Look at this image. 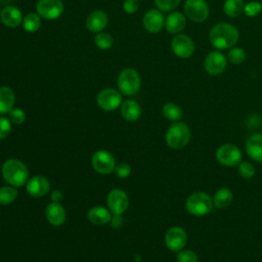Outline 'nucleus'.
Segmentation results:
<instances>
[{
    "label": "nucleus",
    "mask_w": 262,
    "mask_h": 262,
    "mask_svg": "<svg viewBox=\"0 0 262 262\" xmlns=\"http://www.w3.org/2000/svg\"><path fill=\"white\" fill-rule=\"evenodd\" d=\"M238 30L231 24L219 23L215 25L209 35L211 44L217 49H230L238 41Z\"/></svg>",
    "instance_id": "1"
},
{
    "label": "nucleus",
    "mask_w": 262,
    "mask_h": 262,
    "mask_svg": "<svg viewBox=\"0 0 262 262\" xmlns=\"http://www.w3.org/2000/svg\"><path fill=\"white\" fill-rule=\"evenodd\" d=\"M1 173L4 180L15 187L26 184L29 178L28 168L23 162L16 159L5 161L2 165Z\"/></svg>",
    "instance_id": "2"
},
{
    "label": "nucleus",
    "mask_w": 262,
    "mask_h": 262,
    "mask_svg": "<svg viewBox=\"0 0 262 262\" xmlns=\"http://www.w3.org/2000/svg\"><path fill=\"white\" fill-rule=\"evenodd\" d=\"M213 206L212 198L204 191L192 192L185 202L187 212L196 217L208 215L213 210Z\"/></svg>",
    "instance_id": "3"
},
{
    "label": "nucleus",
    "mask_w": 262,
    "mask_h": 262,
    "mask_svg": "<svg viewBox=\"0 0 262 262\" xmlns=\"http://www.w3.org/2000/svg\"><path fill=\"white\" fill-rule=\"evenodd\" d=\"M166 143L173 149L187 145L190 140V130L183 122H174L166 132Z\"/></svg>",
    "instance_id": "4"
},
{
    "label": "nucleus",
    "mask_w": 262,
    "mask_h": 262,
    "mask_svg": "<svg viewBox=\"0 0 262 262\" xmlns=\"http://www.w3.org/2000/svg\"><path fill=\"white\" fill-rule=\"evenodd\" d=\"M119 90L128 96L134 95L138 92L141 85V79L139 74L133 69L123 70L117 80Z\"/></svg>",
    "instance_id": "5"
},
{
    "label": "nucleus",
    "mask_w": 262,
    "mask_h": 262,
    "mask_svg": "<svg viewBox=\"0 0 262 262\" xmlns=\"http://www.w3.org/2000/svg\"><path fill=\"white\" fill-rule=\"evenodd\" d=\"M241 149L232 143H224L220 145L216 150V159L218 163L226 167L236 166L242 162Z\"/></svg>",
    "instance_id": "6"
},
{
    "label": "nucleus",
    "mask_w": 262,
    "mask_h": 262,
    "mask_svg": "<svg viewBox=\"0 0 262 262\" xmlns=\"http://www.w3.org/2000/svg\"><path fill=\"white\" fill-rule=\"evenodd\" d=\"M185 15L194 23H202L209 16V6L205 0H186L184 3Z\"/></svg>",
    "instance_id": "7"
},
{
    "label": "nucleus",
    "mask_w": 262,
    "mask_h": 262,
    "mask_svg": "<svg viewBox=\"0 0 262 262\" xmlns=\"http://www.w3.org/2000/svg\"><path fill=\"white\" fill-rule=\"evenodd\" d=\"M165 245L172 252H179L184 249L187 243V234L185 230L179 226L169 228L165 234Z\"/></svg>",
    "instance_id": "8"
},
{
    "label": "nucleus",
    "mask_w": 262,
    "mask_h": 262,
    "mask_svg": "<svg viewBox=\"0 0 262 262\" xmlns=\"http://www.w3.org/2000/svg\"><path fill=\"white\" fill-rule=\"evenodd\" d=\"M37 13L45 19H56L63 11V4L60 0H39L36 5Z\"/></svg>",
    "instance_id": "9"
},
{
    "label": "nucleus",
    "mask_w": 262,
    "mask_h": 262,
    "mask_svg": "<svg viewBox=\"0 0 262 262\" xmlns=\"http://www.w3.org/2000/svg\"><path fill=\"white\" fill-rule=\"evenodd\" d=\"M171 48L176 56L180 58H188L193 54L195 46L190 37L184 34H179L172 39Z\"/></svg>",
    "instance_id": "10"
},
{
    "label": "nucleus",
    "mask_w": 262,
    "mask_h": 262,
    "mask_svg": "<svg viewBox=\"0 0 262 262\" xmlns=\"http://www.w3.org/2000/svg\"><path fill=\"white\" fill-rule=\"evenodd\" d=\"M91 163L94 170L100 174H110L112 171L115 170L116 167L115 158L112 154L104 149H100L94 152Z\"/></svg>",
    "instance_id": "11"
},
{
    "label": "nucleus",
    "mask_w": 262,
    "mask_h": 262,
    "mask_svg": "<svg viewBox=\"0 0 262 262\" xmlns=\"http://www.w3.org/2000/svg\"><path fill=\"white\" fill-rule=\"evenodd\" d=\"M227 66V58L219 51L210 52L204 61V67L207 73L211 76H218L224 72Z\"/></svg>",
    "instance_id": "12"
},
{
    "label": "nucleus",
    "mask_w": 262,
    "mask_h": 262,
    "mask_svg": "<svg viewBox=\"0 0 262 262\" xmlns=\"http://www.w3.org/2000/svg\"><path fill=\"white\" fill-rule=\"evenodd\" d=\"M122 103V95L113 88H105L97 95V104L104 111H114Z\"/></svg>",
    "instance_id": "13"
},
{
    "label": "nucleus",
    "mask_w": 262,
    "mask_h": 262,
    "mask_svg": "<svg viewBox=\"0 0 262 262\" xmlns=\"http://www.w3.org/2000/svg\"><path fill=\"white\" fill-rule=\"evenodd\" d=\"M106 203L108 206V209L115 214V215H121L124 213L129 205L128 195L126 192L122 189H113L108 192L106 198Z\"/></svg>",
    "instance_id": "14"
},
{
    "label": "nucleus",
    "mask_w": 262,
    "mask_h": 262,
    "mask_svg": "<svg viewBox=\"0 0 262 262\" xmlns=\"http://www.w3.org/2000/svg\"><path fill=\"white\" fill-rule=\"evenodd\" d=\"M142 24L144 29L152 34L159 33L165 26V19L162 12L158 9H149L145 12Z\"/></svg>",
    "instance_id": "15"
},
{
    "label": "nucleus",
    "mask_w": 262,
    "mask_h": 262,
    "mask_svg": "<svg viewBox=\"0 0 262 262\" xmlns=\"http://www.w3.org/2000/svg\"><path fill=\"white\" fill-rule=\"evenodd\" d=\"M26 189L29 194L35 198H41L44 196L50 189V183L49 181L41 176H33L31 177L27 183H26Z\"/></svg>",
    "instance_id": "16"
},
{
    "label": "nucleus",
    "mask_w": 262,
    "mask_h": 262,
    "mask_svg": "<svg viewBox=\"0 0 262 262\" xmlns=\"http://www.w3.org/2000/svg\"><path fill=\"white\" fill-rule=\"evenodd\" d=\"M0 19L2 24L8 28H17L23 23L21 11L13 5H8L2 8L0 12Z\"/></svg>",
    "instance_id": "17"
},
{
    "label": "nucleus",
    "mask_w": 262,
    "mask_h": 262,
    "mask_svg": "<svg viewBox=\"0 0 262 262\" xmlns=\"http://www.w3.org/2000/svg\"><path fill=\"white\" fill-rule=\"evenodd\" d=\"M246 151L252 160L262 162V133H254L247 138Z\"/></svg>",
    "instance_id": "18"
},
{
    "label": "nucleus",
    "mask_w": 262,
    "mask_h": 262,
    "mask_svg": "<svg viewBox=\"0 0 262 262\" xmlns=\"http://www.w3.org/2000/svg\"><path fill=\"white\" fill-rule=\"evenodd\" d=\"M108 23V17L105 12L95 10L91 12L86 18V28L92 33H100Z\"/></svg>",
    "instance_id": "19"
},
{
    "label": "nucleus",
    "mask_w": 262,
    "mask_h": 262,
    "mask_svg": "<svg viewBox=\"0 0 262 262\" xmlns=\"http://www.w3.org/2000/svg\"><path fill=\"white\" fill-rule=\"evenodd\" d=\"M45 216L51 225L59 226L66 220V211L61 205L53 202L45 209Z\"/></svg>",
    "instance_id": "20"
},
{
    "label": "nucleus",
    "mask_w": 262,
    "mask_h": 262,
    "mask_svg": "<svg viewBox=\"0 0 262 262\" xmlns=\"http://www.w3.org/2000/svg\"><path fill=\"white\" fill-rule=\"evenodd\" d=\"M185 26H186V18L179 11H174L170 13L165 19V28L167 32L170 34H178L182 32Z\"/></svg>",
    "instance_id": "21"
},
{
    "label": "nucleus",
    "mask_w": 262,
    "mask_h": 262,
    "mask_svg": "<svg viewBox=\"0 0 262 262\" xmlns=\"http://www.w3.org/2000/svg\"><path fill=\"white\" fill-rule=\"evenodd\" d=\"M111 218H112V216H111L110 211L100 206L92 207L88 211V219L91 223H93L95 225L106 224L107 222L111 221Z\"/></svg>",
    "instance_id": "22"
},
{
    "label": "nucleus",
    "mask_w": 262,
    "mask_h": 262,
    "mask_svg": "<svg viewBox=\"0 0 262 262\" xmlns=\"http://www.w3.org/2000/svg\"><path fill=\"white\" fill-rule=\"evenodd\" d=\"M121 114L125 120L134 122L139 119L141 115V107L134 100H126L121 105Z\"/></svg>",
    "instance_id": "23"
},
{
    "label": "nucleus",
    "mask_w": 262,
    "mask_h": 262,
    "mask_svg": "<svg viewBox=\"0 0 262 262\" xmlns=\"http://www.w3.org/2000/svg\"><path fill=\"white\" fill-rule=\"evenodd\" d=\"M14 93L8 86L0 87V114L4 115L13 108Z\"/></svg>",
    "instance_id": "24"
},
{
    "label": "nucleus",
    "mask_w": 262,
    "mask_h": 262,
    "mask_svg": "<svg viewBox=\"0 0 262 262\" xmlns=\"http://www.w3.org/2000/svg\"><path fill=\"white\" fill-rule=\"evenodd\" d=\"M232 191L227 187H222L215 192L213 198V204L217 209H225L232 203Z\"/></svg>",
    "instance_id": "25"
},
{
    "label": "nucleus",
    "mask_w": 262,
    "mask_h": 262,
    "mask_svg": "<svg viewBox=\"0 0 262 262\" xmlns=\"http://www.w3.org/2000/svg\"><path fill=\"white\" fill-rule=\"evenodd\" d=\"M245 2L244 0H225L223 4L224 13L228 17H237L244 12Z\"/></svg>",
    "instance_id": "26"
},
{
    "label": "nucleus",
    "mask_w": 262,
    "mask_h": 262,
    "mask_svg": "<svg viewBox=\"0 0 262 262\" xmlns=\"http://www.w3.org/2000/svg\"><path fill=\"white\" fill-rule=\"evenodd\" d=\"M162 114L167 120L172 122H178L183 116L181 107L174 102H167L162 108Z\"/></svg>",
    "instance_id": "27"
},
{
    "label": "nucleus",
    "mask_w": 262,
    "mask_h": 262,
    "mask_svg": "<svg viewBox=\"0 0 262 262\" xmlns=\"http://www.w3.org/2000/svg\"><path fill=\"white\" fill-rule=\"evenodd\" d=\"M41 26V19L38 13H28L23 19V27L28 33H34L39 30Z\"/></svg>",
    "instance_id": "28"
},
{
    "label": "nucleus",
    "mask_w": 262,
    "mask_h": 262,
    "mask_svg": "<svg viewBox=\"0 0 262 262\" xmlns=\"http://www.w3.org/2000/svg\"><path fill=\"white\" fill-rule=\"evenodd\" d=\"M17 196V190L12 186L0 187V205H8L14 202Z\"/></svg>",
    "instance_id": "29"
},
{
    "label": "nucleus",
    "mask_w": 262,
    "mask_h": 262,
    "mask_svg": "<svg viewBox=\"0 0 262 262\" xmlns=\"http://www.w3.org/2000/svg\"><path fill=\"white\" fill-rule=\"evenodd\" d=\"M95 45L102 50L110 49L113 46L114 39L113 37L107 33H98L94 38Z\"/></svg>",
    "instance_id": "30"
},
{
    "label": "nucleus",
    "mask_w": 262,
    "mask_h": 262,
    "mask_svg": "<svg viewBox=\"0 0 262 262\" xmlns=\"http://www.w3.org/2000/svg\"><path fill=\"white\" fill-rule=\"evenodd\" d=\"M227 59L234 64H239L245 61L246 52L242 47H232L227 53Z\"/></svg>",
    "instance_id": "31"
},
{
    "label": "nucleus",
    "mask_w": 262,
    "mask_h": 262,
    "mask_svg": "<svg viewBox=\"0 0 262 262\" xmlns=\"http://www.w3.org/2000/svg\"><path fill=\"white\" fill-rule=\"evenodd\" d=\"M237 172L242 178L251 179L255 175L256 170L250 162H241L237 167Z\"/></svg>",
    "instance_id": "32"
},
{
    "label": "nucleus",
    "mask_w": 262,
    "mask_h": 262,
    "mask_svg": "<svg viewBox=\"0 0 262 262\" xmlns=\"http://www.w3.org/2000/svg\"><path fill=\"white\" fill-rule=\"evenodd\" d=\"M198 260H199L198 255L192 250L182 249L179 252H177L178 262H198Z\"/></svg>",
    "instance_id": "33"
},
{
    "label": "nucleus",
    "mask_w": 262,
    "mask_h": 262,
    "mask_svg": "<svg viewBox=\"0 0 262 262\" xmlns=\"http://www.w3.org/2000/svg\"><path fill=\"white\" fill-rule=\"evenodd\" d=\"M261 10H262V4L257 1L248 2L247 4H245V7H244V12L250 17H254L258 15L261 12Z\"/></svg>",
    "instance_id": "34"
},
{
    "label": "nucleus",
    "mask_w": 262,
    "mask_h": 262,
    "mask_svg": "<svg viewBox=\"0 0 262 262\" xmlns=\"http://www.w3.org/2000/svg\"><path fill=\"white\" fill-rule=\"evenodd\" d=\"M180 0H155V4L162 11H169L178 6Z\"/></svg>",
    "instance_id": "35"
},
{
    "label": "nucleus",
    "mask_w": 262,
    "mask_h": 262,
    "mask_svg": "<svg viewBox=\"0 0 262 262\" xmlns=\"http://www.w3.org/2000/svg\"><path fill=\"white\" fill-rule=\"evenodd\" d=\"M9 120L14 124L19 125L26 120V114L21 108H12L9 112Z\"/></svg>",
    "instance_id": "36"
},
{
    "label": "nucleus",
    "mask_w": 262,
    "mask_h": 262,
    "mask_svg": "<svg viewBox=\"0 0 262 262\" xmlns=\"http://www.w3.org/2000/svg\"><path fill=\"white\" fill-rule=\"evenodd\" d=\"M11 132V121L5 117H0V139L6 138Z\"/></svg>",
    "instance_id": "37"
},
{
    "label": "nucleus",
    "mask_w": 262,
    "mask_h": 262,
    "mask_svg": "<svg viewBox=\"0 0 262 262\" xmlns=\"http://www.w3.org/2000/svg\"><path fill=\"white\" fill-rule=\"evenodd\" d=\"M115 172L116 175L120 178H126L130 175L131 173V168L128 164L126 163H120L115 167Z\"/></svg>",
    "instance_id": "38"
},
{
    "label": "nucleus",
    "mask_w": 262,
    "mask_h": 262,
    "mask_svg": "<svg viewBox=\"0 0 262 262\" xmlns=\"http://www.w3.org/2000/svg\"><path fill=\"white\" fill-rule=\"evenodd\" d=\"M139 2L138 0H125L123 3L124 11L127 13H134L138 10Z\"/></svg>",
    "instance_id": "39"
},
{
    "label": "nucleus",
    "mask_w": 262,
    "mask_h": 262,
    "mask_svg": "<svg viewBox=\"0 0 262 262\" xmlns=\"http://www.w3.org/2000/svg\"><path fill=\"white\" fill-rule=\"evenodd\" d=\"M52 200L56 203V202H58L61 198H62V195H61V193L58 191V190H55V191H53V193H52Z\"/></svg>",
    "instance_id": "40"
}]
</instances>
